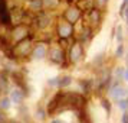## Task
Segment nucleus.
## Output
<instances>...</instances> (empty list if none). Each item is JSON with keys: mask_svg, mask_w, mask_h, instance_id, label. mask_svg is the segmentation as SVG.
I'll return each mask as SVG.
<instances>
[{"mask_svg": "<svg viewBox=\"0 0 128 123\" xmlns=\"http://www.w3.org/2000/svg\"><path fill=\"white\" fill-rule=\"evenodd\" d=\"M55 35L58 39L66 38V39H75V25L68 22L62 16L56 20L55 23Z\"/></svg>", "mask_w": 128, "mask_h": 123, "instance_id": "f257e3e1", "label": "nucleus"}, {"mask_svg": "<svg viewBox=\"0 0 128 123\" xmlns=\"http://www.w3.org/2000/svg\"><path fill=\"white\" fill-rule=\"evenodd\" d=\"M55 15L50 10H42L39 13H35L33 26L38 30H48L52 25H55Z\"/></svg>", "mask_w": 128, "mask_h": 123, "instance_id": "f03ea898", "label": "nucleus"}, {"mask_svg": "<svg viewBox=\"0 0 128 123\" xmlns=\"http://www.w3.org/2000/svg\"><path fill=\"white\" fill-rule=\"evenodd\" d=\"M30 35H33L32 26L30 25H24V23L14 25L9 30V36H10V41H12L13 45L20 41H23V39H26V38H29Z\"/></svg>", "mask_w": 128, "mask_h": 123, "instance_id": "7ed1b4c3", "label": "nucleus"}, {"mask_svg": "<svg viewBox=\"0 0 128 123\" xmlns=\"http://www.w3.org/2000/svg\"><path fill=\"white\" fill-rule=\"evenodd\" d=\"M35 33L30 35L29 38H26L23 41L18 42L13 45V54H14V58H26V57H30V52H32V48H33V41H35Z\"/></svg>", "mask_w": 128, "mask_h": 123, "instance_id": "20e7f679", "label": "nucleus"}, {"mask_svg": "<svg viewBox=\"0 0 128 123\" xmlns=\"http://www.w3.org/2000/svg\"><path fill=\"white\" fill-rule=\"evenodd\" d=\"M85 57V48H84V44L81 41H75L72 42V45L68 48V62L69 65H76L79 64Z\"/></svg>", "mask_w": 128, "mask_h": 123, "instance_id": "39448f33", "label": "nucleus"}, {"mask_svg": "<svg viewBox=\"0 0 128 123\" xmlns=\"http://www.w3.org/2000/svg\"><path fill=\"white\" fill-rule=\"evenodd\" d=\"M48 58L50 62L59 65V67H66L69 65L68 62V51L56 44V47H50L49 54H48Z\"/></svg>", "mask_w": 128, "mask_h": 123, "instance_id": "423d86ee", "label": "nucleus"}, {"mask_svg": "<svg viewBox=\"0 0 128 123\" xmlns=\"http://www.w3.org/2000/svg\"><path fill=\"white\" fill-rule=\"evenodd\" d=\"M49 42L45 41V39H40V41H38L33 45L32 48V52H30V59H35V61H39V59H43L48 57V54H49Z\"/></svg>", "mask_w": 128, "mask_h": 123, "instance_id": "0eeeda50", "label": "nucleus"}, {"mask_svg": "<svg viewBox=\"0 0 128 123\" xmlns=\"http://www.w3.org/2000/svg\"><path fill=\"white\" fill-rule=\"evenodd\" d=\"M62 18L66 19L72 25H76L78 22H81V19L84 18V12L76 6V3H72V5H68V7L64 10Z\"/></svg>", "mask_w": 128, "mask_h": 123, "instance_id": "6e6552de", "label": "nucleus"}, {"mask_svg": "<svg viewBox=\"0 0 128 123\" xmlns=\"http://www.w3.org/2000/svg\"><path fill=\"white\" fill-rule=\"evenodd\" d=\"M84 19H85L86 25H89L94 29H98L102 23V10L98 9V7H94L89 12L84 13Z\"/></svg>", "mask_w": 128, "mask_h": 123, "instance_id": "1a4fd4ad", "label": "nucleus"}, {"mask_svg": "<svg viewBox=\"0 0 128 123\" xmlns=\"http://www.w3.org/2000/svg\"><path fill=\"white\" fill-rule=\"evenodd\" d=\"M0 26L12 28V7H9L7 0H0Z\"/></svg>", "mask_w": 128, "mask_h": 123, "instance_id": "9d476101", "label": "nucleus"}, {"mask_svg": "<svg viewBox=\"0 0 128 123\" xmlns=\"http://www.w3.org/2000/svg\"><path fill=\"white\" fill-rule=\"evenodd\" d=\"M108 94H110V97L114 101H118V100L124 99V97H128V90L121 86V81L120 80H114L112 84H111L110 90H108Z\"/></svg>", "mask_w": 128, "mask_h": 123, "instance_id": "9b49d317", "label": "nucleus"}, {"mask_svg": "<svg viewBox=\"0 0 128 123\" xmlns=\"http://www.w3.org/2000/svg\"><path fill=\"white\" fill-rule=\"evenodd\" d=\"M94 28H91L89 25L84 23L82 25V28L79 29V32L78 33H75V39H78V41H81L82 44H85V42L91 41L94 36Z\"/></svg>", "mask_w": 128, "mask_h": 123, "instance_id": "f8f14e48", "label": "nucleus"}, {"mask_svg": "<svg viewBox=\"0 0 128 123\" xmlns=\"http://www.w3.org/2000/svg\"><path fill=\"white\" fill-rule=\"evenodd\" d=\"M78 86H79L84 96H89L95 90V80H92V78H82V80L78 81Z\"/></svg>", "mask_w": 128, "mask_h": 123, "instance_id": "ddd939ff", "label": "nucleus"}, {"mask_svg": "<svg viewBox=\"0 0 128 123\" xmlns=\"http://www.w3.org/2000/svg\"><path fill=\"white\" fill-rule=\"evenodd\" d=\"M9 96H10V99H12V101L14 103V104H20V103L24 100V97H26V93H24L20 87H16V88H13L12 91H10Z\"/></svg>", "mask_w": 128, "mask_h": 123, "instance_id": "4468645a", "label": "nucleus"}, {"mask_svg": "<svg viewBox=\"0 0 128 123\" xmlns=\"http://www.w3.org/2000/svg\"><path fill=\"white\" fill-rule=\"evenodd\" d=\"M28 3V9H29L32 13H39L42 10H45L43 7V0H29L26 2Z\"/></svg>", "mask_w": 128, "mask_h": 123, "instance_id": "2eb2a0df", "label": "nucleus"}, {"mask_svg": "<svg viewBox=\"0 0 128 123\" xmlns=\"http://www.w3.org/2000/svg\"><path fill=\"white\" fill-rule=\"evenodd\" d=\"M75 3H76V6L79 7L84 13L89 12L91 9L95 7V0H76Z\"/></svg>", "mask_w": 128, "mask_h": 123, "instance_id": "dca6fc26", "label": "nucleus"}, {"mask_svg": "<svg viewBox=\"0 0 128 123\" xmlns=\"http://www.w3.org/2000/svg\"><path fill=\"white\" fill-rule=\"evenodd\" d=\"M12 99H10V96H3V97H0V110L3 111H7L10 110V107H12Z\"/></svg>", "mask_w": 128, "mask_h": 123, "instance_id": "f3484780", "label": "nucleus"}, {"mask_svg": "<svg viewBox=\"0 0 128 123\" xmlns=\"http://www.w3.org/2000/svg\"><path fill=\"white\" fill-rule=\"evenodd\" d=\"M60 2H62V0H43V7H45V10H50V12H53L55 9H58L59 7Z\"/></svg>", "mask_w": 128, "mask_h": 123, "instance_id": "a211bd4d", "label": "nucleus"}, {"mask_svg": "<svg viewBox=\"0 0 128 123\" xmlns=\"http://www.w3.org/2000/svg\"><path fill=\"white\" fill-rule=\"evenodd\" d=\"M6 93H9V80L3 72V74H0V94Z\"/></svg>", "mask_w": 128, "mask_h": 123, "instance_id": "6ab92c4d", "label": "nucleus"}, {"mask_svg": "<svg viewBox=\"0 0 128 123\" xmlns=\"http://www.w3.org/2000/svg\"><path fill=\"white\" fill-rule=\"evenodd\" d=\"M70 84H72V77L70 75H62L59 78L58 88H65V87H68V86H70Z\"/></svg>", "mask_w": 128, "mask_h": 123, "instance_id": "aec40b11", "label": "nucleus"}, {"mask_svg": "<svg viewBox=\"0 0 128 123\" xmlns=\"http://www.w3.org/2000/svg\"><path fill=\"white\" fill-rule=\"evenodd\" d=\"M124 72H125V68L122 67H116L114 72H112V78L114 80H120V81H124Z\"/></svg>", "mask_w": 128, "mask_h": 123, "instance_id": "412c9836", "label": "nucleus"}, {"mask_svg": "<svg viewBox=\"0 0 128 123\" xmlns=\"http://www.w3.org/2000/svg\"><path fill=\"white\" fill-rule=\"evenodd\" d=\"M104 59H105V55H104V54H98V55L94 58L92 64L95 65L96 68H101V67H102V62H104Z\"/></svg>", "mask_w": 128, "mask_h": 123, "instance_id": "4be33fe9", "label": "nucleus"}, {"mask_svg": "<svg viewBox=\"0 0 128 123\" xmlns=\"http://www.w3.org/2000/svg\"><path fill=\"white\" fill-rule=\"evenodd\" d=\"M101 106L104 107V110L106 111V114H110L111 113V101L106 99V97H102V99H101Z\"/></svg>", "mask_w": 128, "mask_h": 123, "instance_id": "5701e85b", "label": "nucleus"}, {"mask_svg": "<svg viewBox=\"0 0 128 123\" xmlns=\"http://www.w3.org/2000/svg\"><path fill=\"white\" fill-rule=\"evenodd\" d=\"M115 39L118 41V44H122L124 42V30H122V26H118L115 29Z\"/></svg>", "mask_w": 128, "mask_h": 123, "instance_id": "b1692460", "label": "nucleus"}, {"mask_svg": "<svg viewBox=\"0 0 128 123\" xmlns=\"http://www.w3.org/2000/svg\"><path fill=\"white\" fill-rule=\"evenodd\" d=\"M116 104H118V107H120L122 111H128V97H124V99L118 100Z\"/></svg>", "mask_w": 128, "mask_h": 123, "instance_id": "393cba45", "label": "nucleus"}, {"mask_svg": "<svg viewBox=\"0 0 128 123\" xmlns=\"http://www.w3.org/2000/svg\"><path fill=\"white\" fill-rule=\"evenodd\" d=\"M48 114H49L48 110H45L43 107H39V109L36 110V117H38L39 120H45V119L48 117Z\"/></svg>", "mask_w": 128, "mask_h": 123, "instance_id": "a878e982", "label": "nucleus"}, {"mask_svg": "<svg viewBox=\"0 0 128 123\" xmlns=\"http://www.w3.org/2000/svg\"><path fill=\"white\" fill-rule=\"evenodd\" d=\"M115 57H116V58H124V57H125V47H124L122 44H120V45L116 47Z\"/></svg>", "mask_w": 128, "mask_h": 123, "instance_id": "bb28decb", "label": "nucleus"}, {"mask_svg": "<svg viewBox=\"0 0 128 123\" xmlns=\"http://www.w3.org/2000/svg\"><path fill=\"white\" fill-rule=\"evenodd\" d=\"M108 2H110V0H95V7L104 10L105 7H106V5H108Z\"/></svg>", "mask_w": 128, "mask_h": 123, "instance_id": "cd10ccee", "label": "nucleus"}, {"mask_svg": "<svg viewBox=\"0 0 128 123\" xmlns=\"http://www.w3.org/2000/svg\"><path fill=\"white\" fill-rule=\"evenodd\" d=\"M59 78H60V77H53V78H49V80H48V86H49V87H58V86H59Z\"/></svg>", "mask_w": 128, "mask_h": 123, "instance_id": "c85d7f7f", "label": "nucleus"}, {"mask_svg": "<svg viewBox=\"0 0 128 123\" xmlns=\"http://www.w3.org/2000/svg\"><path fill=\"white\" fill-rule=\"evenodd\" d=\"M50 123H65V122H64V120H60V119H56V117H53Z\"/></svg>", "mask_w": 128, "mask_h": 123, "instance_id": "c756f323", "label": "nucleus"}, {"mask_svg": "<svg viewBox=\"0 0 128 123\" xmlns=\"http://www.w3.org/2000/svg\"><path fill=\"white\" fill-rule=\"evenodd\" d=\"M124 81H128V67L125 68V72H124Z\"/></svg>", "mask_w": 128, "mask_h": 123, "instance_id": "7c9ffc66", "label": "nucleus"}, {"mask_svg": "<svg viewBox=\"0 0 128 123\" xmlns=\"http://www.w3.org/2000/svg\"><path fill=\"white\" fill-rule=\"evenodd\" d=\"M124 19H125V23L128 25V6H127V9H125V16H124Z\"/></svg>", "mask_w": 128, "mask_h": 123, "instance_id": "2f4dec72", "label": "nucleus"}, {"mask_svg": "<svg viewBox=\"0 0 128 123\" xmlns=\"http://www.w3.org/2000/svg\"><path fill=\"white\" fill-rule=\"evenodd\" d=\"M66 2H68V3H69V5H72V3H75L76 0H66Z\"/></svg>", "mask_w": 128, "mask_h": 123, "instance_id": "473e14b6", "label": "nucleus"}, {"mask_svg": "<svg viewBox=\"0 0 128 123\" xmlns=\"http://www.w3.org/2000/svg\"><path fill=\"white\" fill-rule=\"evenodd\" d=\"M125 61H127V65H128V52H127V55H125Z\"/></svg>", "mask_w": 128, "mask_h": 123, "instance_id": "72a5a7b5", "label": "nucleus"}, {"mask_svg": "<svg viewBox=\"0 0 128 123\" xmlns=\"http://www.w3.org/2000/svg\"><path fill=\"white\" fill-rule=\"evenodd\" d=\"M122 2H124V3H125V5H128V0H122Z\"/></svg>", "mask_w": 128, "mask_h": 123, "instance_id": "f704fd0d", "label": "nucleus"}, {"mask_svg": "<svg viewBox=\"0 0 128 123\" xmlns=\"http://www.w3.org/2000/svg\"><path fill=\"white\" fill-rule=\"evenodd\" d=\"M22 2H29V0H22Z\"/></svg>", "mask_w": 128, "mask_h": 123, "instance_id": "c9c22d12", "label": "nucleus"}]
</instances>
